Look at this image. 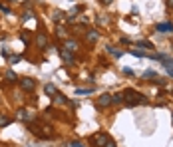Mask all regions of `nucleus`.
Here are the masks:
<instances>
[{"instance_id":"obj_1","label":"nucleus","mask_w":173,"mask_h":147,"mask_svg":"<svg viewBox=\"0 0 173 147\" xmlns=\"http://www.w3.org/2000/svg\"><path fill=\"white\" fill-rule=\"evenodd\" d=\"M123 101H126L127 105L131 107V105H139V103H145L147 100H145V97L139 94L137 90H131V88H129V90L123 91Z\"/></svg>"},{"instance_id":"obj_2","label":"nucleus","mask_w":173,"mask_h":147,"mask_svg":"<svg viewBox=\"0 0 173 147\" xmlns=\"http://www.w3.org/2000/svg\"><path fill=\"white\" fill-rule=\"evenodd\" d=\"M20 88H22L24 91H34L36 88V80L34 78H20Z\"/></svg>"},{"instance_id":"obj_3","label":"nucleus","mask_w":173,"mask_h":147,"mask_svg":"<svg viewBox=\"0 0 173 147\" xmlns=\"http://www.w3.org/2000/svg\"><path fill=\"white\" fill-rule=\"evenodd\" d=\"M96 105H98L100 110H104V107L111 105V94H101L98 100H96Z\"/></svg>"},{"instance_id":"obj_4","label":"nucleus","mask_w":173,"mask_h":147,"mask_svg":"<svg viewBox=\"0 0 173 147\" xmlns=\"http://www.w3.org/2000/svg\"><path fill=\"white\" fill-rule=\"evenodd\" d=\"M107 141H110V137H107L106 133H96L94 137H91V143L94 145H98V147H104Z\"/></svg>"},{"instance_id":"obj_5","label":"nucleus","mask_w":173,"mask_h":147,"mask_svg":"<svg viewBox=\"0 0 173 147\" xmlns=\"http://www.w3.org/2000/svg\"><path fill=\"white\" fill-rule=\"evenodd\" d=\"M36 44H38V48H40V50H46V46H48V36L40 32V34L36 36Z\"/></svg>"},{"instance_id":"obj_6","label":"nucleus","mask_w":173,"mask_h":147,"mask_svg":"<svg viewBox=\"0 0 173 147\" xmlns=\"http://www.w3.org/2000/svg\"><path fill=\"white\" fill-rule=\"evenodd\" d=\"M60 58H62L66 64H74V54H72V52H68L66 48H62V50H60Z\"/></svg>"},{"instance_id":"obj_7","label":"nucleus","mask_w":173,"mask_h":147,"mask_svg":"<svg viewBox=\"0 0 173 147\" xmlns=\"http://www.w3.org/2000/svg\"><path fill=\"white\" fill-rule=\"evenodd\" d=\"M64 48H66L68 52H72V54H74V52H78V48H80V46H78V42H76V40H66V42H64Z\"/></svg>"},{"instance_id":"obj_8","label":"nucleus","mask_w":173,"mask_h":147,"mask_svg":"<svg viewBox=\"0 0 173 147\" xmlns=\"http://www.w3.org/2000/svg\"><path fill=\"white\" fill-rule=\"evenodd\" d=\"M98 38H100V34L96 30H88L86 32V40L90 42V44H96V42H98Z\"/></svg>"},{"instance_id":"obj_9","label":"nucleus","mask_w":173,"mask_h":147,"mask_svg":"<svg viewBox=\"0 0 173 147\" xmlns=\"http://www.w3.org/2000/svg\"><path fill=\"white\" fill-rule=\"evenodd\" d=\"M157 32H173V24H171V22L157 24Z\"/></svg>"},{"instance_id":"obj_10","label":"nucleus","mask_w":173,"mask_h":147,"mask_svg":"<svg viewBox=\"0 0 173 147\" xmlns=\"http://www.w3.org/2000/svg\"><path fill=\"white\" fill-rule=\"evenodd\" d=\"M44 91H46L48 96H52V97L58 94V90H56V86H54V84H46V86H44Z\"/></svg>"},{"instance_id":"obj_11","label":"nucleus","mask_w":173,"mask_h":147,"mask_svg":"<svg viewBox=\"0 0 173 147\" xmlns=\"http://www.w3.org/2000/svg\"><path fill=\"white\" fill-rule=\"evenodd\" d=\"M4 78H6V81H16V80H18L14 70H6V72H4Z\"/></svg>"},{"instance_id":"obj_12","label":"nucleus","mask_w":173,"mask_h":147,"mask_svg":"<svg viewBox=\"0 0 173 147\" xmlns=\"http://www.w3.org/2000/svg\"><path fill=\"white\" fill-rule=\"evenodd\" d=\"M106 50L110 52V54H111L113 58H121V56H123V52H120V50H116V48H113V46H106Z\"/></svg>"},{"instance_id":"obj_13","label":"nucleus","mask_w":173,"mask_h":147,"mask_svg":"<svg viewBox=\"0 0 173 147\" xmlns=\"http://www.w3.org/2000/svg\"><path fill=\"white\" fill-rule=\"evenodd\" d=\"M22 119H34V113H30L28 110H20V113H18Z\"/></svg>"},{"instance_id":"obj_14","label":"nucleus","mask_w":173,"mask_h":147,"mask_svg":"<svg viewBox=\"0 0 173 147\" xmlns=\"http://www.w3.org/2000/svg\"><path fill=\"white\" fill-rule=\"evenodd\" d=\"M121 101H123V94L121 91H117V94L111 96V103H121Z\"/></svg>"},{"instance_id":"obj_15","label":"nucleus","mask_w":173,"mask_h":147,"mask_svg":"<svg viewBox=\"0 0 173 147\" xmlns=\"http://www.w3.org/2000/svg\"><path fill=\"white\" fill-rule=\"evenodd\" d=\"M54 100H56V103H68V97L62 96V94H56V96H54Z\"/></svg>"},{"instance_id":"obj_16","label":"nucleus","mask_w":173,"mask_h":147,"mask_svg":"<svg viewBox=\"0 0 173 147\" xmlns=\"http://www.w3.org/2000/svg\"><path fill=\"white\" fill-rule=\"evenodd\" d=\"M91 88H82V90H76V96H86V94H91Z\"/></svg>"},{"instance_id":"obj_17","label":"nucleus","mask_w":173,"mask_h":147,"mask_svg":"<svg viewBox=\"0 0 173 147\" xmlns=\"http://www.w3.org/2000/svg\"><path fill=\"white\" fill-rule=\"evenodd\" d=\"M64 16H66V14H64V12H60V10H56V12H54V16H52V18L56 20V22H60V20L64 18Z\"/></svg>"},{"instance_id":"obj_18","label":"nucleus","mask_w":173,"mask_h":147,"mask_svg":"<svg viewBox=\"0 0 173 147\" xmlns=\"http://www.w3.org/2000/svg\"><path fill=\"white\" fill-rule=\"evenodd\" d=\"M32 16H34V12H28V10H26V12H24L22 16H20V20H22V22H26V20H30Z\"/></svg>"},{"instance_id":"obj_19","label":"nucleus","mask_w":173,"mask_h":147,"mask_svg":"<svg viewBox=\"0 0 173 147\" xmlns=\"http://www.w3.org/2000/svg\"><path fill=\"white\" fill-rule=\"evenodd\" d=\"M56 36H58V38H64V36H66V28L58 26V28H56Z\"/></svg>"},{"instance_id":"obj_20","label":"nucleus","mask_w":173,"mask_h":147,"mask_svg":"<svg viewBox=\"0 0 173 147\" xmlns=\"http://www.w3.org/2000/svg\"><path fill=\"white\" fill-rule=\"evenodd\" d=\"M10 123V119L6 115H0V127H4V125H8Z\"/></svg>"},{"instance_id":"obj_21","label":"nucleus","mask_w":173,"mask_h":147,"mask_svg":"<svg viewBox=\"0 0 173 147\" xmlns=\"http://www.w3.org/2000/svg\"><path fill=\"white\" fill-rule=\"evenodd\" d=\"M137 46H139V48H153V44H151V42H147V40H145V42L141 40V42H139Z\"/></svg>"},{"instance_id":"obj_22","label":"nucleus","mask_w":173,"mask_h":147,"mask_svg":"<svg viewBox=\"0 0 173 147\" xmlns=\"http://www.w3.org/2000/svg\"><path fill=\"white\" fill-rule=\"evenodd\" d=\"M20 60H22L20 56H10V58H8V62H10V64H18Z\"/></svg>"},{"instance_id":"obj_23","label":"nucleus","mask_w":173,"mask_h":147,"mask_svg":"<svg viewBox=\"0 0 173 147\" xmlns=\"http://www.w3.org/2000/svg\"><path fill=\"white\" fill-rule=\"evenodd\" d=\"M131 54H133L136 58H143V56H145V54H143L141 50H131Z\"/></svg>"},{"instance_id":"obj_24","label":"nucleus","mask_w":173,"mask_h":147,"mask_svg":"<svg viewBox=\"0 0 173 147\" xmlns=\"http://www.w3.org/2000/svg\"><path fill=\"white\" fill-rule=\"evenodd\" d=\"M143 78H155V72H151V70H147V72L143 74Z\"/></svg>"},{"instance_id":"obj_25","label":"nucleus","mask_w":173,"mask_h":147,"mask_svg":"<svg viewBox=\"0 0 173 147\" xmlns=\"http://www.w3.org/2000/svg\"><path fill=\"white\" fill-rule=\"evenodd\" d=\"M153 81H155V84H159V86H165V80L163 78H155Z\"/></svg>"},{"instance_id":"obj_26","label":"nucleus","mask_w":173,"mask_h":147,"mask_svg":"<svg viewBox=\"0 0 173 147\" xmlns=\"http://www.w3.org/2000/svg\"><path fill=\"white\" fill-rule=\"evenodd\" d=\"M0 10H2V12H6V14H10V8L4 6V4H0Z\"/></svg>"},{"instance_id":"obj_27","label":"nucleus","mask_w":173,"mask_h":147,"mask_svg":"<svg viewBox=\"0 0 173 147\" xmlns=\"http://www.w3.org/2000/svg\"><path fill=\"white\" fill-rule=\"evenodd\" d=\"M123 74H126V76H133V70H129V68H123Z\"/></svg>"},{"instance_id":"obj_28","label":"nucleus","mask_w":173,"mask_h":147,"mask_svg":"<svg viewBox=\"0 0 173 147\" xmlns=\"http://www.w3.org/2000/svg\"><path fill=\"white\" fill-rule=\"evenodd\" d=\"M70 145H72V147H86V145H82V143H80V141H72Z\"/></svg>"},{"instance_id":"obj_29","label":"nucleus","mask_w":173,"mask_h":147,"mask_svg":"<svg viewBox=\"0 0 173 147\" xmlns=\"http://www.w3.org/2000/svg\"><path fill=\"white\" fill-rule=\"evenodd\" d=\"M104 147H117V145H116V143H113V141H107V143H106Z\"/></svg>"},{"instance_id":"obj_30","label":"nucleus","mask_w":173,"mask_h":147,"mask_svg":"<svg viewBox=\"0 0 173 147\" xmlns=\"http://www.w3.org/2000/svg\"><path fill=\"white\" fill-rule=\"evenodd\" d=\"M167 8H169V10H173V0H167Z\"/></svg>"},{"instance_id":"obj_31","label":"nucleus","mask_w":173,"mask_h":147,"mask_svg":"<svg viewBox=\"0 0 173 147\" xmlns=\"http://www.w3.org/2000/svg\"><path fill=\"white\" fill-rule=\"evenodd\" d=\"M101 2H104V4H111L113 0H101Z\"/></svg>"},{"instance_id":"obj_32","label":"nucleus","mask_w":173,"mask_h":147,"mask_svg":"<svg viewBox=\"0 0 173 147\" xmlns=\"http://www.w3.org/2000/svg\"><path fill=\"white\" fill-rule=\"evenodd\" d=\"M167 72H169V76H171V78H173V70H167Z\"/></svg>"},{"instance_id":"obj_33","label":"nucleus","mask_w":173,"mask_h":147,"mask_svg":"<svg viewBox=\"0 0 173 147\" xmlns=\"http://www.w3.org/2000/svg\"><path fill=\"white\" fill-rule=\"evenodd\" d=\"M6 2H16V0H6Z\"/></svg>"}]
</instances>
